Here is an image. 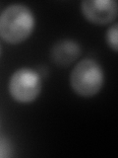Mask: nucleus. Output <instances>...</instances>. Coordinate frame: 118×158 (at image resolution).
Wrapping results in <instances>:
<instances>
[{
    "instance_id": "obj_1",
    "label": "nucleus",
    "mask_w": 118,
    "mask_h": 158,
    "mask_svg": "<svg viewBox=\"0 0 118 158\" xmlns=\"http://www.w3.org/2000/svg\"><path fill=\"white\" fill-rule=\"evenodd\" d=\"M36 27V18L27 5L14 3L0 13V38L11 44L25 42Z\"/></svg>"
},
{
    "instance_id": "obj_2",
    "label": "nucleus",
    "mask_w": 118,
    "mask_h": 158,
    "mask_svg": "<svg viewBox=\"0 0 118 158\" xmlns=\"http://www.w3.org/2000/svg\"><path fill=\"white\" fill-rule=\"evenodd\" d=\"M104 83L101 65L92 58H84L73 67L70 73V86L77 95L84 98L96 96Z\"/></svg>"
},
{
    "instance_id": "obj_3",
    "label": "nucleus",
    "mask_w": 118,
    "mask_h": 158,
    "mask_svg": "<svg viewBox=\"0 0 118 158\" xmlns=\"http://www.w3.org/2000/svg\"><path fill=\"white\" fill-rule=\"evenodd\" d=\"M41 77L34 69L22 67L14 71L9 79L8 90L15 101L21 104L33 102L41 92Z\"/></svg>"
},
{
    "instance_id": "obj_4",
    "label": "nucleus",
    "mask_w": 118,
    "mask_h": 158,
    "mask_svg": "<svg viewBox=\"0 0 118 158\" xmlns=\"http://www.w3.org/2000/svg\"><path fill=\"white\" fill-rule=\"evenodd\" d=\"M81 11L87 21L95 25H107L117 18V2L115 0H84Z\"/></svg>"
},
{
    "instance_id": "obj_5",
    "label": "nucleus",
    "mask_w": 118,
    "mask_h": 158,
    "mask_svg": "<svg viewBox=\"0 0 118 158\" xmlns=\"http://www.w3.org/2000/svg\"><path fill=\"white\" fill-rule=\"evenodd\" d=\"M81 46L76 41L70 39L60 40L51 48L50 56L52 61L60 66H67L81 56Z\"/></svg>"
},
{
    "instance_id": "obj_6",
    "label": "nucleus",
    "mask_w": 118,
    "mask_h": 158,
    "mask_svg": "<svg viewBox=\"0 0 118 158\" xmlns=\"http://www.w3.org/2000/svg\"><path fill=\"white\" fill-rule=\"evenodd\" d=\"M105 40L107 46L114 52H118V24L117 23H114L107 29Z\"/></svg>"
},
{
    "instance_id": "obj_7",
    "label": "nucleus",
    "mask_w": 118,
    "mask_h": 158,
    "mask_svg": "<svg viewBox=\"0 0 118 158\" xmlns=\"http://www.w3.org/2000/svg\"><path fill=\"white\" fill-rule=\"evenodd\" d=\"M11 151L12 150L10 143L4 138H0V158L11 156Z\"/></svg>"
},
{
    "instance_id": "obj_8",
    "label": "nucleus",
    "mask_w": 118,
    "mask_h": 158,
    "mask_svg": "<svg viewBox=\"0 0 118 158\" xmlns=\"http://www.w3.org/2000/svg\"><path fill=\"white\" fill-rule=\"evenodd\" d=\"M0 56H1V46H0Z\"/></svg>"
}]
</instances>
